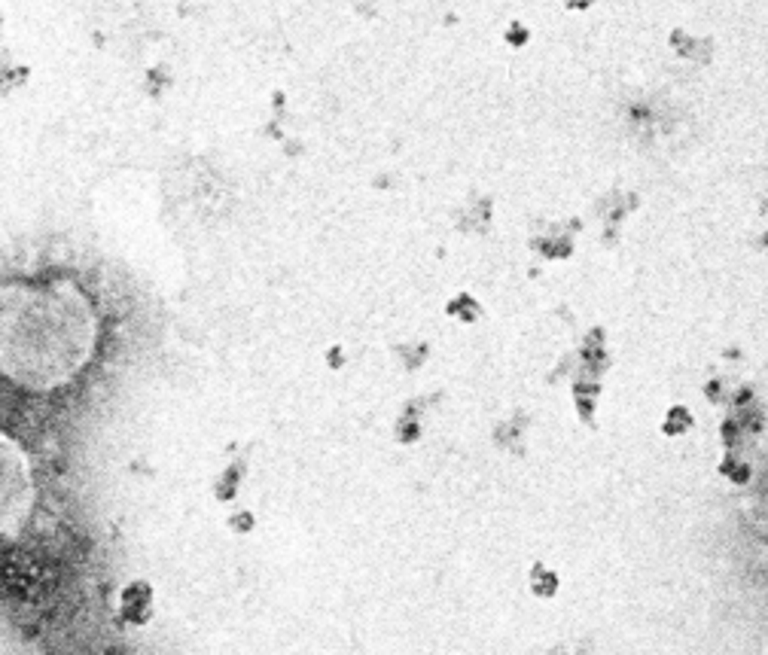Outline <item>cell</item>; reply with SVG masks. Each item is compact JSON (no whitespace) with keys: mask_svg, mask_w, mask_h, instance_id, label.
Returning <instances> with one entry per match:
<instances>
[{"mask_svg":"<svg viewBox=\"0 0 768 655\" xmlns=\"http://www.w3.org/2000/svg\"><path fill=\"white\" fill-rule=\"evenodd\" d=\"M0 302V366L6 375L28 384H52L80 366L89 348V317L77 308L70 314L56 293H31L19 302L16 293H4Z\"/></svg>","mask_w":768,"mask_h":655,"instance_id":"6da1fadb","label":"cell"}]
</instances>
